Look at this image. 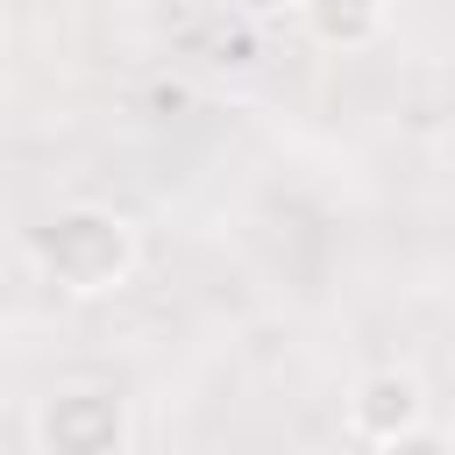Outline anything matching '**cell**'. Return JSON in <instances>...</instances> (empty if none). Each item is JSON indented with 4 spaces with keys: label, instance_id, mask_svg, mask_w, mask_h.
<instances>
[{
    "label": "cell",
    "instance_id": "5b68a950",
    "mask_svg": "<svg viewBox=\"0 0 455 455\" xmlns=\"http://www.w3.org/2000/svg\"><path fill=\"white\" fill-rule=\"evenodd\" d=\"M242 21H277V14H299V0H228Z\"/></svg>",
    "mask_w": 455,
    "mask_h": 455
},
{
    "label": "cell",
    "instance_id": "6da1fadb",
    "mask_svg": "<svg viewBox=\"0 0 455 455\" xmlns=\"http://www.w3.org/2000/svg\"><path fill=\"white\" fill-rule=\"evenodd\" d=\"M135 220L114 213V206H64L43 235H36V270L71 291V299H100V291H121L135 277Z\"/></svg>",
    "mask_w": 455,
    "mask_h": 455
},
{
    "label": "cell",
    "instance_id": "8992f818",
    "mask_svg": "<svg viewBox=\"0 0 455 455\" xmlns=\"http://www.w3.org/2000/svg\"><path fill=\"white\" fill-rule=\"evenodd\" d=\"M377 455H448V448H441V441L419 427V434H405V441H391V448H377Z\"/></svg>",
    "mask_w": 455,
    "mask_h": 455
},
{
    "label": "cell",
    "instance_id": "277c9868",
    "mask_svg": "<svg viewBox=\"0 0 455 455\" xmlns=\"http://www.w3.org/2000/svg\"><path fill=\"white\" fill-rule=\"evenodd\" d=\"M299 21L320 50H370L391 28V0H299Z\"/></svg>",
    "mask_w": 455,
    "mask_h": 455
},
{
    "label": "cell",
    "instance_id": "7a4b0ae2",
    "mask_svg": "<svg viewBox=\"0 0 455 455\" xmlns=\"http://www.w3.org/2000/svg\"><path fill=\"white\" fill-rule=\"evenodd\" d=\"M36 455H121L128 448V405L100 384H64L28 419Z\"/></svg>",
    "mask_w": 455,
    "mask_h": 455
},
{
    "label": "cell",
    "instance_id": "52a82bcc",
    "mask_svg": "<svg viewBox=\"0 0 455 455\" xmlns=\"http://www.w3.org/2000/svg\"><path fill=\"white\" fill-rule=\"evenodd\" d=\"M135 7H149V0H135Z\"/></svg>",
    "mask_w": 455,
    "mask_h": 455
},
{
    "label": "cell",
    "instance_id": "3957f363",
    "mask_svg": "<svg viewBox=\"0 0 455 455\" xmlns=\"http://www.w3.org/2000/svg\"><path fill=\"white\" fill-rule=\"evenodd\" d=\"M348 427H355L370 448H391V441L419 434V427H427V391H419V377L398 370V363L355 377V391H348Z\"/></svg>",
    "mask_w": 455,
    "mask_h": 455
}]
</instances>
